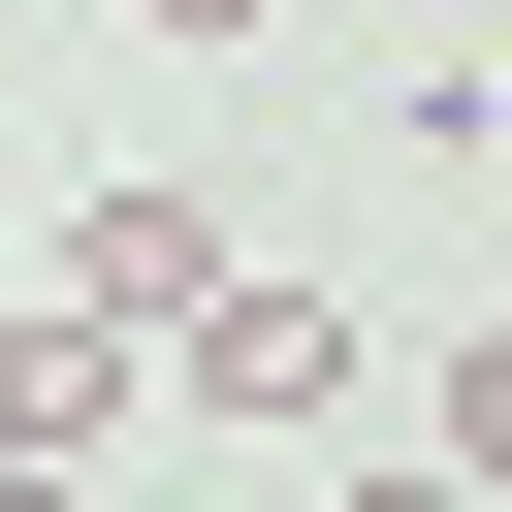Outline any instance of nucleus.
<instances>
[{
  "label": "nucleus",
  "instance_id": "1",
  "mask_svg": "<svg viewBox=\"0 0 512 512\" xmlns=\"http://www.w3.org/2000/svg\"><path fill=\"white\" fill-rule=\"evenodd\" d=\"M32 288H64V320H128V352H192V320H224L256 256H224V192H160V160H96V192L32 224Z\"/></svg>",
  "mask_w": 512,
  "mask_h": 512
},
{
  "label": "nucleus",
  "instance_id": "2",
  "mask_svg": "<svg viewBox=\"0 0 512 512\" xmlns=\"http://www.w3.org/2000/svg\"><path fill=\"white\" fill-rule=\"evenodd\" d=\"M160 384H192L224 448H352V320H320V288H224V320H192Z\"/></svg>",
  "mask_w": 512,
  "mask_h": 512
},
{
  "label": "nucleus",
  "instance_id": "3",
  "mask_svg": "<svg viewBox=\"0 0 512 512\" xmlns=\"http://www.w3.org/2000/svg\"><path fill=\"white\" fill-rule=\"evenodd\" d=\"M128 416H160V352H128V320H64V288H0V480H96Z\"/></svg>",
  "mask_w": 512,
  "mask_h": 512
},
{
  "label": "nucleus",
  "instance_id": "4",
  "mask_svg": "<svg viewBox=\"0 0 512 512\" xmlns=\"http://www.w3.org/2000/svg\"><path fill=\"white\" fill-rule=\"evenodd\" d=\"M448 480L512 512V288H480V352H448Z\"/></svg>",
  "mask_w": 512,
  "mask_h": 512
},
{
  "label": "nucleus",
  "instance_id": "5",
  "mask_svg": "<svg viewBox=\"0 0 512 512\" xmlns=\"http://www.w3.org/2000/svg\"><path fill=\"white\" fill-rule=\"evenodd\" d=\"M320 512H480V480H448V448H352V480H320Z\"/></svg>",
  "mask_w": 512,
  "mask_h": 512
},
{
  "label": "nucleus",
  "instance_id": "6",
  "mask_svg": "<svg viewBox=\"0 0 512 512\" xmlns=\"http://www.w3.org/2000/svg\"><path fill=\"white\" fill-rule=\"evenodd\" d=\"M128 32H192V64H256V32H288V0H128Z\"/></svg>",
  "mask_w": 512,
  "mask_h": 512
},
{
  "label": "nucleus",
  "instance_id": "7",
  "mask_svg": "<svg viewBox=\"0 0 512 512\" xmlns=\"http://www.w3.org/2000/svg\"><path fill=\"white\" fill-rule=\"evenodd\" d=\"M480 160H512V32H480Z\"/></svg>",
  "mask_w": 512,
  "mask_h": 512
},
{
  "label": "nucleus",
  "instance_id": "8",
  "mask_svg": "<svg viewBox=\"0 0 512 512\" xmlns=\"http://www.w3.org/2000/svg\"><path fill=\"white\" fill-rule=\"evenodd\" d=\"M448 32H512V0H448Z\"/></svg>",
  "mask_w": 512,
  "mask_h": 512
}]
</instances>
